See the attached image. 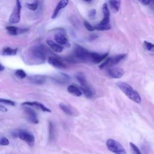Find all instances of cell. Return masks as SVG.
<instances>
[{
    "label": "cell",
    "instance_id": "obj_17",
    "mask_svg": "<svg viewBox=\"0 0 154 154\" xmlns=\"http://www.w3.org/2000/svg\"><path fill=\"white\" fill-rule=\"evenodd\" d=\"M68 91L75 96H81L82 94L81 89H79L78 87L74 85H69L67 87Z\"/></svg>",
    "mask_w": 154,
    "mask_h": 154
},
{
    "label": "cell",
    "instance_id": "obj_8",
    "mask_svg": "<svg viewBox=\"0 0 154 154\" xmlns=\"http://www.w3.org/2000/svg\"><path fill=\"white\" fill-rule=\"evenodd\" d=\"M25 115L27 120L32 123L37 124L38 123V119L35 112L30 108L25 107L23 109Z\"/></svg>",
    "mask_w": 154,
    "mask_h": 154
},
{
    "label": "cell",
    "instance_id": "obj_37",
    "mask_svg": "<svg viewBox=\"0 0 154 154\" xmlns=\"http://www.w3.org/2000/svg\"><path fill=\"white\" fill-rule=\"evenodd\" d=\"M153 5H154V0H150V2Z\"/></svg>",
    "mask_w": 154,
    "mask_h": 154
},
{
    "label": "cell",
    "instance_id": "obj_7",
    "mask_svg": "<svg viewBox=\"0 0 154 154\" xmlns=\"http://www.w3.org/2000/svg\"><path fill=\"white\" fill-rule=\"evenodd\" d=\"M21 8L22 5L20 0H16V7L9 18V22L10 23H17L20 21Z\"/></svg>",
    "mask_w": 154,
    "mask_h": 154
},
{
    "label": "cell",
    "instance_id": "obj_13",
    "mask_svg": "<svg viewBox=\"0 0 154 154\" xmlns=\"http://www.w3.org/2000/svg\"><path fill=\"white\" fill-rule=\"evenodd\" d=\"M68 3H69V0H60V1L58 3V4L57 5L53 12L52 18V19L56 18L58 15L59 13L60 12V11L64 8H65L67 5Z\"/></svg>",
    "mask_w": 154,
    "mask_h": 154
},
{
    "label": "cell",
    "instance_id": "obj_1",
    "mask_svg": "<svg viewBox=\"0 0 154 154\" xmlns=\"http://www.w3.org/2000/svg\"><path fill=\"white\" fill-rule=\"evenodd\" d=\"M24 58L29 64H40L45 61L46 57L42 47L34 46L28 49Z\"/></svg>",
    "mask_w": 154,
    "mask_h": 154
},
{
    "label": "cell",
    "instance_id": "obj_16",
    "mask_svg": "<svg viewBox=\"0 0 154 154\" xmlns=\"http://www.w3.org/2000/svg\"><path fill=\"white\" fill-rule=\"evenodd\" d=\"M102 12L103 14V18L102 21L99 23L100 24H108L109 22L110 13L108 7L106 4H103L102 7Z\"/></svg>",
    "mask_w": 154,
    "mask_h": 154
},
{
    "label": "cell",
    "instance_id": "obj_20",
    "mask_svg": "<svg viewBox=\"0 0 154 154\" xmlns=\"http://www.w3.org/2000/svg\"><path fill=\"white\" fill-rule=\"evenodd\" d=\"M81 89L83 94H84V95L87 98L90 99L93 97V93L92 91V90L91 89V88L89 87L88 85H87L86 86H84V87H81Z\"/></svg>",
    "mask_w": 154,
    "mask_h": 154
},
{
    "label": "cell",
    "instance_id": "obj_18",
    "mask_svg": "<svg viewBox=\"0 0 154 154\" xmlns=\"http://www.w3.org/2000/svg\"><path fill=\"white\" fill-rule=\"evenodd\" d=\"M46 43L48 45V46L54 51H55L56 52L60 53V52H61L63 51V48L60 44H57V43L54 42L52 40H47Z\"/></svg>",
    "mask_w": 154,
    "mask_h": 154
},
{
    "label": "cell",
    "instance_id": "obj_15",
    "mask_svg": "<svg viewBox=\"0 0 154 154\" xmlns=\"http://www.w3.org/2000/svg\"><path fill=\"white\" fill-rule=\"evenodd\" d=\"M29 82L34 84L42 85L45 82L46 76L43 75H34L28 78Z\"/></svg>",
    "mask_w": 154,
    "mask_h": 154
},
{
    "label": "cell",
    "instance_id": "obj_24",
    "mask_svg": "<svg viewBox=\"0 0 154 154\" xmlns=\"http://www.w3.org/2000/svg\"><path fill=\"white\" fill-rule=\"evenodd\" d=\"M94 29L98 31H106V30H109L111 28V26L108 24H100L98 23L96 25L94 26Z\"/></svg>",
    "mask_w": 154,
    "mask_h": 154
},
{
    "label": "cell",
    "instance_id": "obj_36",
    "mask_svg": "<svg viewBox=\"0 0 154 154\" xmlns=\"http://www.w3.org/2000/svg\"><path fill=\"white\" fill-rule=\"evenodd\" d=\"M82 1L85 2H91L92 0H82Z\"/></svg>",
    "mask_w": 154,
    "mask_h": 154
},
{
    "label": "cell",
    "instance_id": "obj_35",
    "mask_svg": "<svg viewBox=\"0 0 154 154\" xmlns=\"http://www.w3.org/2000/svg\"><path fill=\"white\" fill-rule=\"evenodd\" d=\"M4 70H5V67L2 66V64L0 65V71L2 72Z\"/></svg>",
    "mask_w": 154,
    "mask_h": 154
},
{
    "label": "cell",
    "instance_id": "obj_32",
    "mask_svg": "<svg viewBox=\"0 0 154 154\" xmlns=\"http://www.w3.org/2000/svg\"><path fill=\"white\" fill-rule=\"evenodd\" d=\"M96 10L95 9L90 10L88 11V17L90 19H94L96 16Z\"/></svg>",
    "mask_w": 154,
    "mask_h": 154
},
{
    "label": "cell",
    "instance_id": "obj_14",
    "mask_svg": "<svg viewBox=\"0 0 154 154\" xmlns=\"http://www.w3.org/2000/svg\"><path fill=\"white\" fill-rule=\"evenodd\" d=\"M6 30L8 34L11 35H16L25 32L28 29L26 28H18L14 26H8L6 27Z\"/></svg>",
    "mask_w": 154,
    "mask_h": 154
},
{
    "label": "cell",
    "instance_id": "obj_34",
    "mask_svg": "<svg viewBox=\"0 0 154 154\" xmlns=\"http://www.w3.org/2000/svg\"><path fill=\"white\" fill-rule=\"evenodd\" d=\"M0 111L1 112H7V109L6 108H5L4 106H2V105H0Z\"/></svg>",
    "mask_w": 154,
    "mask_h": 154
},
{
    "label": "cell",
    "instance_id": "obj_23",
    "mask_svg": "<svg viewBox=\"0 0 154 154\" xmlns=\"http://www.w3.org/2000/svg\"><path fill=\"white\" fill-rule=\"evenodd\" d=\"M76 78L77 81L79 82V83L81 84V87L86 86L88 85L86 78L82 73H78L76 75Z\"/></svg>",
    "mask_w": 154,
    "mask_h": 154
},
{
    "label": "cell",
    "instance_id": "obj_9",
    "mask_svg": "<svg viewBox=\"0 0 154 154\" xmlns=\"http://www.w3.org/2000/svg\"><path fill=\"white\" fill-rule=\"evenodd\" d=\"M108 73L112 78L118 79L122 78L123 76L124 70L120 67H112L108 69Z\"/></svg>",
    "mask_w": 154,
    "mask_h": 154
},
{
    "label": "cell",
    "instance_id": "obj_30",
    "mask_svg": "<svg viewBox=\"0 0 154 154\" xmlns=\"http://www.w3.org/2000/svg\"><path fill=\"white\" fill-rule=\"evenodd\" d=\"M0 102L2 103H5L6 105H11V106H14L15 105V103L11 100H8V99H0Z\"/></svg>",
    "mask_w": 154,
    "mask_h": 154
},
{
    "label": "cell",
    "instance_id": "obj_22",
    "mask_svg": "<svg viewBox=\"0 0 154 154\" xmlns=\"http://www.w3.org/2000/svg\"><path fill=\"white\" fill-rule=\"evenodd\" d=\"M59 106L61 108V109L63 110L66 114L69 115V116H73L74 115V112H73L72 109L70 106H69L68 105H67L64 103H61L59 104Z\"/></svg>",
    "mask_w": 154,
    "mask_h": 154
},
{
    "label": "cell",
    "instance_id": "obj_33",
    "mask_svg": "<svg viewBox=\"0 0 154 154\" xmlns=\"http://www.w3.org/2000/svg\"><path fill=\"white\" fill-rule=\"evenodd\" d=\"M141 4H142L143 5H146L150 4V0H138Z\"/></svg>",
    "mask_w": 154,
    "mask_h": 154
},
{
    "label": "cell",
    "instance_id": "obj_26",
    "mask_svg": "<svg viewBox=\"0 0 154 154\" xmlns=\"http://www.w3.org/2000/svg\"><path fill=\"white\" fill-rule=\"evenodd\" d=\"M26 6L29 10L32 11H35L38 8V4L37 2H35L32 3H26Z\"/></svg>",
    "mask_w": 154,
    "mask_h": 154
},
{
    "label": "cell",
    "instance_id": "obj_2",
    "mask_svg": "<svg viewBox=\"0 0 154 154\" xmlns=\"http://www.w3.org/2000/svg\"><path fill=\"white\" fill-rule=\"evenodd\" d=\"M117 85L129 99L137 103H140L141 102V98L139 93L129 84L125 82L119 81L117 82Z\"/></svg>",
    "mask_w": 154,
    "mask_h": 154
},
{
    "label": "cell",
    "instance_id": "obj_11",
    "mask_svg": "<svg viewBox=\"0 0 154 154\" xmlns=\"http://www.w3.org/2000/svg\"><path fill=\"white\" fill-rule=\"evenodd\" d=\"M108 55V53H105L103 54H99L96 52H91L90 61L94 64L100 63L103 60H104L106 58Z\"/></svg>",
    "mask_w": 154,
    "mask_h": 154
},
{
    "label": "cell",
    "instance_id": "obj_29",
    "mask_svg": "<svg viewBox=\"0 0 154 154\" xmlns=\"http://www.w3.org/2000/svg\"><path fill=\"white\" fill-rule=\"evenodd\" d=\"M84 25L85 28H86L88 31H94V30L95 29L94 28V26H92L88 22H87V20H84Z\"/></svg>",
    "mask_w": 154,
    "mask_h": 154
},
{
    "label": "cell",
    "instance_id": "obj_10",
    "mask_svg": "<svg viewBox=\"0 0 154 154\" xmlns=\"http://www.w3.org/2000/svg\"><path fill=\"white\" fill-rule=\"evenodd\" d=\"M54 39L57 43L61 45H63L67 47L70 46V43L68 40V38H67L66 35L63 32H59L55 34Z\"/></svg>",
    "mask_w": 154,
    "mask_h": 154
},
{
    "label": "cell",
    "instance_id": "obj_6",
    "mask_svg": "<svg viewBox=\"0 0 154 154\" xmlns=\"http://www.w3.org/2000/svg\"><path fill=\"white\" fill-rule=\"evenodd\" d=\"M75 57L77 60L83 61H90L91 52H89L84 48L76 45L74 50Z\"/></svg>",
    "mask_w": 154,
    "mask_h": 154
},
{
    "label": "cell",
    "instance_id": "obj_25",
    "mask_svg": "<svg viewBox=\"0 0 154 154\" xmlns=\"http://www.w3.org/2000/svg\"><path fill=\"white\" fill-rule=\"evenodd\" d=\"M143 47L146 50L151 52H154V44L147 41H144L143 43Z\"/></svg>",
    "mask_w": 154,
    "mask_h": 154
},
{
    "label": "cell",
    "instance_id": "obj_21",
    "mask_svg": "<svg viewBox=\"0 0 154 154\" xmlns=\"http://www.w3.org/2000/svg\"><path fill=\"white\" fill-rule=\"evenodd\" d=\"M17 49H12L10 47L4 48L2 51V55H15L17 54Z\"/></svg>",
    "mask_w": 154,
    "mask_h": 154
},
{
    "label": "cell",
    "instance_id": "obj_3",
    "mask_svg": "<svg viewBox=\"0 0 154 154\" xmlns=\"http://www.w3.org/2000/svg\"><path fill=\"white\" fill-rule=\"evenodd\" d=\"M11 135L13 137H19L29 146H32L34 144L35 138L34 135L25 130H15L11 132Z\"/></svg>",
    "mask_w": 154,
    "mask_h": 154
},
{
    "label": "cell",
    "instance_id": "obj_27",
    "mask_svg": "<svg viewBox=\"0 0 154 154\" xmlns=\"http://www.w3.org/2000/svg\"><path fill=\"white\" fill-rule=\"evenodd\" d=\"M129 145H130V147L131 148L133 154H142L141 151L138 149V147L135 144H134L133 143L131 142L129 143Z\"/></svg>",
    "mask_w": 154,
    "mask_h": 154
},
{
    "label": "cell",
    "instance_id": "obj_12",
    "mask_svg": "<svg viewBox=\"0 0 154 154\" xmlns=\"http://www.w3.org/2000/svg\"><path fill=\"white\" fill-rule=\"evenodd\" d=\"M48 63L58 69H64L66 67V64L62 61L54 57H49L48 58Z\"/></svg>",
    "mask_w": 154,
    "mask_h": 154
},
{
    "label": "cell",
    "instance_id": "obj_5",
    "mask_svg": "<svg viewBox=\"0 0 154 154\" xmlns=\"http://www.w3.org/2000/svg\"><path fill=\"white\" fill-rule=\"evenodd\" d=\"M106 147L109 150L115 154H126L123 146L117 141L109 138L106 142Z\"/></svg>",
    "mask_w": 154,
    "mask_h": 154
},
{
    "label": "cell",
    "instance_id": "obj_31",
    "mask_svg": "<svg viewBox=\"0 0 154 154\" xmlns=\"http://www.w3.org/2000/svg\"><path fill=\"white\" fill-rule=\"evenodd\" d=\"M0 144L2 146H7L9 144L8 140L5 137H1L0 140Z\"/></svg>",
    "mask_w": 154,
    "mask_h": 154
},
{
    "label": "cell",
    "instance_id": "obj_4",
    "mask_svg": "<svg viewBox=\"0 0 154 154\" xmlns=\"http://www.w3.org/2000/svg\"><path fill=\"white\" fill-rule=\"evenodd\" d=\"M126 55L123 54L117 55L112 57L107 58L100 65H99V67L100 69H104L114 67V66L119 63L122 60H123L126 57Z\"/></svg>",
    "mask_w": 154,
    "mask_h": 154
},
{
    "label": "cell",
    "instance_id": "obj_19",
    "mask_svg": "<svg viewBox=\"0 0 154 154\" xmlns=\"http://www.w3.org/2000/svg\"><path fill=\"white\" fill-rule=\"evenodd\" d=\"M108 3L111 10L116 13L119 11L120 7L121 0H109Z\"/></svg>",
    "mask_w": 154,
    "mask_h": 154
},
{
    "label": "cell",
    "instance_id": "obj_28",
    "mask_svg": "<svg viewBox=\"0 0 154 154\" xmlns=\"http://www.w3.org/2000/svg\"><path fill=\"white\" fill-rule=\"evenodd\" d=\"M16 75L20 79H23L26 76V74L22 69H17L15 72Z\"/></svg>",
    "mask_w": 154,
    "mask_h": 154
}]
</instances>
